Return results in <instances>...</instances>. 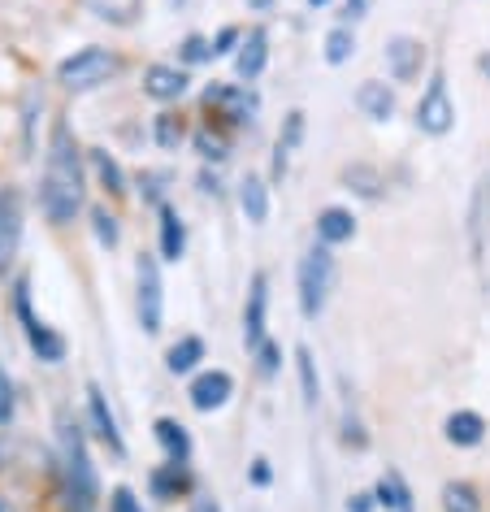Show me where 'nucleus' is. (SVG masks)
I'll return each mask as SVG.
<instances>
[{
    "instance_id": "obj_1",
    "label": "nucleus",
    "mask_w": 490,
    "mask_h": 512,
    "mask_svg": "<svg viewBox=\"0 0 490 512\" xmlns=\"http://www.w3.org/2000/svg\"><path fill=\"white\" fill-rule=\"evenodd\" d=\"M83 152L74 144V131L66 122L53 126V144L44 161V183H40V209L53 226H70L83 209Z\"/></svg>"
},
{
    "instance_id": "obj_2",
    "label": "nucleus",
    "mask_w": 490,
    "mask_h": 512,
    "mask_svg": "<svg viewBox=\"0 0 490 512\" xmlns=\"http://www.w3.org/2000/svg\"><path fill=\"white\" fill-rule=\"evenodd\" d=\"M57 430H61V491H66V508L96 512L100 486H96V465H92V456H87L83 426L70 413H61Z\"/></svg>"
},
{
    "instance_id": "obj_3",
    "label": "nucleus",
    "mask_w": 490,
    "mask_h": 512,
    "mask_svg": "<svg viewBox=\"0 0 490 512\" xmlns=\"http://www.w3.org/2000/svg\"><path fill=\"white\" fill-rule=\"evenodd\" d=\"M295 287H300V313L308 322H317L326 313V300L334 291V252L326 243H313L300 256V274H295Z\"/></svg>"
},
{
    "instance_id": "obj_4",
    "label": "nucleus",
    "mask_w": 490,
    "mask_h": 512,
    "mask_svg": "<svg viewBox=\"0 0 490 512\" xmlns=\"http://www.w3.org/2000/svg\"><path fill=\"white\" fill-rule=\"evenodd\" d=\"M122 61L109 53V48H100V44H87L79 48L74 57H66L57 66V83L66 87V92H92V87L100 83H109L113 74H118Z\"/></svg>"
},
{
    "instance_id": "obj_5",
    "label": "nucleus",
    "mask_w": 490,
    "mask_h": 512,
    "mask_svg": "<svg viewBox=\"0 0 490 512\" xmlns=\"http://www.w3.org/2000/svg\"><path fill=\"white\" fill-rule=\"evenodd\" d=\"M14 309H18L22 330H27L31 352L40 356V361H48V365H61V361H66V339H61L53 326H44L40 317H35V309H31V287H27V278H18V287H14Z\"/></svg>"
},
{
    "instance_id": "obj_6",
    "label": "nucleus",
    "mask_w": 490,
    "mask_h": 512,
    "mask_svg": "<svg viewBox=\"0 0 490 512\" xmlns=\"http://www.w3.org/2000/svg\"><path fill=\"white\" fill-rule=\"evenodd\" d=\"M451 126H456V100H451L443 74H434L430 87H425L417 100V131L443 139V135H451Z\"/></svg>"
},
{
    "instance_id": "obj_7",
    "label": "nucleus",
    "mask_w": 490,
    "mask_h": 512,
    "mask_svg": "<svg viewBox=\"0 0 490 512\" xmlns=\"http://www.w3.org/2000/svg\"><path fill=\"white\" fill-rule=\"evenodd\" d=\"M135 283H139V326L148 335L161 330V313H165V291H161V265L157 256H139L135 261Z\"/></svg>"
},
{
    "instance_id": "obj_8",
    "label": "nucleus",
    "mask_w": 490,
    "mask_h": 512,
    "mask_svg": "<svg viewBox=\"0 0 490 512\" xmlns=\"http://www.w3.org/2000/svg\"><path fill=\"white\" fill-rule=\"evenodd\" d=\"M22 226H27V209H22L18 187H0V278L9 274L14 256L22 248Z\"/></svg>"
},
{
    "instance_id": "obj_9",
    "label": "nucleus",
    "mask_w": 490,
    "mask_h": 512,
    "mask_svg": "<svg viewBox=\"0 0 490 512\" xmlns=\"http://www.w3.org/2000/svg\"><path fill=\"white\" fill-rule=\"evenodd\" d=\"M204 109L213 113V118H222L226 126H243L256 118V96L248 87H230V83H213L209 92H204Z\"/></svg>"
},
{
    "instance_id": "obj_10",
    "label": "nucleus",
    "mask_w": 490,
    "mask_h": 512,
    "mask_svg": "<svg viewBox=\"0 0 490 512\" xmlns=\"http://www.w3.org/2000/svg\"><path fill=\"white\" fill-rule=\"evenodd\" d=\"M265 317H269V274H252L248 304H243V343H248V352H256L269 339Z\"/></svg>"
},
{
    "instance_id": "obj_11",
    "label": "nucleus",
    "mask_w": 490,
    "mask_h": 512,
    "mask_svg": "<svg viewBox=\"0 0 490 512\" xmlns=\"http://www.w3.org/2000/svg\"><path fill=\"white\" fill-rule=\"evenodd\" d=\"M87 421H92L96 439L105 443L113 456H126V443H122L118 417H113V408H109V400H105V391H100L96 382H87Z\"/></svg>"
},
{
    "instance_id": "obj_12",
    "label": "nucleus",
    "mask_w": 490,
    "mask_h": 512,
    "mask_svg": "<svg viewBox=\"0 0 490 512\" xmlns=\"http://www.w3.org/2000/svg\"><path fill=\"white\" fill-rule=\"evenodd\" d=\"M425 66V44L412 40V35H391L386 40V70H391L395 83H412Z\"/></svg>"
},
{
    "instance_id": "obj_13",
    "label": "nucleus",
    "mask_w": 490,
    "mask_h": 512,
    "mask_svg": "<svg viewBox=\"0 0 490 512\" xmlns=\"http://www.w3.org/2000/svg\"><path fill=\"white\" fill-rule=\"evenodd\" d=\"M191 404L200 408V413H217L230 395H235V378L226 374V369H209V374H200L196 382H191Z\"/></svg>"
},
{
    "instance_id": "obj_14",
    "label": "nucleus",
    "mask_w": 490,
    "mask_h": 512,
    "mask_svg": "<svg viewBox=\"0 0 490 512\" xmlns=\"http://www.w3.org/2000/svg\"><path fill=\"white\" fill-rule=\"evenodd\" d=\"M265 61H269V35H265V27H252L248 35H243L239 53H235L239 79H243V83H256V79L265 74Z\"/></svg>"
},
{
    "instance_id": "obj_15",
    "label": "nucleus",
    "mask_w": 490,
    "mask_h": 512,
    "mask_svg": "<svg viewBox=\"0 0 490 512\" xmlns=\"http://www.w3.org/2000/svg\"><path fill=\"white\" fill-rule=\"evenodd\" d=\"M144 92L152 100H161V105H170V100H178L187 92V70L170 66V61H157V66L144 70Z\"/></svg>"
},
{
    "instance_id": "obj_16",
    "label": "nucleus",
    "mask_w": 490,
    "mask_h": 512,
    "mask_svg": "<svg viewBox=\"0 0 490 512\" xmlns=\"http://www.w3.org/2000/svg\"><path fill=\"white\" fill-rule=\"evenodd\" d=\"M356 109L365 113L369 122H391V118H395V92H391L386 83L369 79V83L356 87Z\"/></svg>"
},
{
    "instance_id": "obj_17",
    "label": "nucleus",
    "mask_w": 490,
    "mask_h": 512,
    "mask_svg": "<svg viewBox=\"0 0 490 512\" xmlns=\"http://www.w3.org/2000/svg\"><path fill=\"white\" fill-rule=\"evenodd\" d=\"M356 239V217L339 209V204H330V209L317 213V243H326V248H339V243H352Z\"/></svg>"
},
{
    "instance_id": "obj_18",
    "label": "nucleus",
    "mask_w": 490,
    "mask_h": 512,
    "mask_svg": "<svg viewBox=\"0 0 490 512\" xmlns=\"http://www.w3.org/2000/svg\"><path fill=\"white\" fill-rule=\"evenodd\" d=\"M443 434H447V443H456V447H477L486 439V417L473 413V408H456V413L443 421Z\"/></svg>"
},
{
    "instance_id": "obj_19",
    "label": "nucleus",
    "mask_w": 490,
    "mask_h": 512,
    "mask_svg": "<svg viewBox=\"0 0 490 512\" xmlns=\"http://www.w3.org/2000/svg\"><path fill=\"white\" fill-rule=\"evenodd\" d=\"M187 256V222L174 204H161V261H183Z\"/></svg>"
},
{
    "instance_id": "obj_20",
    "label": "nucleus",
    "mask_w": 490,
    "mask_h": 512,
    "mask_svg": "<svg viewBox=\"0 0 490 512\" xmlns=\"http://www.w3.org/2000/svg\"><path fill=\"white\" fill-rule=\"evenodd\" d=\"M373 495H378V504L386 512H412V491H408V482L399 469H386L378 478V486H373Z\"/></svg>"
},
{
    "instance_id": "obj_21",
    "label": "nucleus",
    "mask_w": 490,
    "mask_h": 512,
    "mask_svg": "<svg viewBox=\"0 0 490 512\" xmlns=\"http://www.w3.org/2000/svg\"><path fill=\"white\" fill-rule=\"evenodd\" d=\"M239 209H243V217H248L252 226H261L265 217H269V187H265V178H256V174H248L239 183Z\"/></svg>"
},
{
    "instance_id": "obj_22",
    "label": "nucleus",
    "mask_w": 490,
    "mask_h": 512,
    "mask_svg": "<svg viewBox=\"0 0 490 512\" xmlns=\"http://www.w3.org/2000/svg\"><path fill=\"white\" fill-rule=\"evenodd\" d=\"M157 443L165 447V460H178V465H187V460H191V434L178 426L174 417L157 421Z\"/></svg>"
},
{
    "instance_id": "obj_23",
    "label": "nucleus",
    "mask_w": 490,
    "mask_h": 512,
    "mask_svg": "<svg viewBox=\"0 0 490 512\" xmlns=\"http://www.w3.org/2000/svg\"><path fill=\"white\" fill-rule=\"evenodd\" d=\"M191 486V473L187 465H178V460H165L161 469H152V491H157V499H178Z\"/></svg>"
},
{
    "instance_id": "obj_24",
    "label": "nucleus",
    "mask_w": 490,
    "mask_h": 512,
    "mask_svg": "<svg viewBox=\"0 0 490 512\" xmlns=\"http://www.w3.org/2000/svg\"><path fill=\"white\" fill-rule=\"evenodd\" d=\"M200 361H204V339L200 335H183L170 352H165V369H170V374H191Z\"/></svg>"
},
{
    "instance_id": "obj_25",
    "label": "nucleus",
    "mask_w": 490,
    "mask_h": 512,
    "mask_svg": "<svg viewBox=\"0 0 490 512\" xmlns=\"http://www.w3.org/2000/svg\"><path fill=\"white\" fill-rule=\"evenodd\" d=\"M87 161H92V170H96V178H100V187H105L109 196H122V191H126V174H122V165L113 161L105 148H92V152H87Z\"/></svg>"
},
{
    "instance_id": "obj_26",
    "label": "nucleus",
    "mask_w": 490,
    "mask_h": 512,
    "mask_svg": "<svg viewBox=\"0 0 490 512\" xmlns=\"http://www.w3.org/2000/svg\"><path fill=\"white\" fill-rule=\"evenodd\" d=\"M295 374H300V391H304V404L308 408H317L321 400V378H317V361H313V352L304 348H295Z\"/></svg>"
},
{
    "instance_id": "obj_27",
    "label": "nucleus",
    "mask_w": 490,
    "mask_h": 512,
    "mask_svg": "<svg viewBox=\"0 0 490 512\" xmlns=\"http://www.w3.org/2000/svg\"><path fill=\"white\" fill-rule=\"evenodd\" d=\"M443 512H482V495L473 482H447L443 486Z\"/></svg>"
},
{
    "instance_id": "obj_28",
    "label": "nucleus",
    "mask_w": 490,
    "mask_h": 512,
    "mask_svg": "<svg viewBox=\"0 0 490 512\" xmlns=\"http://www.w3.org/2000/svg\"><path fill=\"white\" fill-rule=\"evenodd\" d=\"M343 178H347V187H356L365 200H378V196H382V191H378L382 178H378V170H373V165H347Z\"/></svg>"
},
{
    "instance_id": "obj_29",
    "label": "nucleus",
    "mask_w": 490,
    "mask_h": 512,
    "mask_svg": "<svg viewBox=\"0 0 490 512\" xmlns=\"http://www.w3.org/2000/svg\"><path fill=\"white\" fill-rule=\"evenodd\" d=\"M356 53V35H352V27H334L330 35H326V61L330 66H343L347 57Z\"/></svg>"
},
{
    "instance_id": "obj_30",
    "label": "nucleus",
    "mask_w": 490,
    "mask_h": 512,
    "mask_svg": "<svg viewBox=\"0 0 490 512\" xmlns=\"http://www.w3.org/2000/svg\"><path fill=\"white\" fill-rule=\"evenodd\" d=\"M196 148L204 161H226L230 157V139L222 131H213V126H200L196 131Z\"/></svg>"
},
{
    "instance_id": "obj_31",
    "label": "nucleus",
    "mask_w": 490,
    "mask_h": 512,
    "mask_svg": "<svg viewBox=\"0 0 490 512\" xmlns=\"http://www.w3.org/2000/svg\"><path fill=\"white\" fill-rule=\"evenodd\" d=\"M278 144L287 148V152H295L304 144V113L300 109H291L287 118H282V131H278Z\"/></svg>"
},
{
    "instance_id": "obj_32",
    "label": "nucleus",
    "mask_w": 490,
    "mask_h": 512,
    "mask_svg": "<svg viewBox=\"0 0 490 512\" xmlns=\"http://www.w3.org/2000/svg\"><path fill=\"white\" fill-rule=\"evenodd\" d=\"M157 144L161 148H178V144H183V122H178L174 113H161V118H157Z\"/></svg>"
},
{
    "instance_id": "obj_33",
    "label": "nucleus",
    "mask_w": 490,
    "mask_h": 512,
    "mask_svg": "<svg viewBox=\"0 0 490 512\" xmlns=\"http://www.w3.org/2000/svg\"><path fill=\"white\" fill-rule=\"evenodd\" d=\"M92 230H96V239L105 243V248H118V222H113V217L105 213V209H92Z\"/></svg>"
},
{
    "instance_id": "obj_34",
    "label": "nucleus",
    "mask_w": 490,
    "mask_h": 512,
    "mask_svg": "<svg viewBox=\"0 0 490 512\" xmlns=\"http://www.w3.org/2000/svg\"><path fill=\"white\" fill-rule=\"evenodd\" d=\"M209 57H213V44L204 40V35H187V40H183V61H187V66H204Z\"/></svg>"
},
{
    "instance_id": "obj_35",
    "label": "nucleus",
    "mask_w": 490,
    "mask_h": 512,
    "mask_svg": "<svg viewBox=\"0 0 490 512\" xmlns=\"http://www.w3.org/2000/svg\"><path fill=\"white\" fill-rule=\"evenodd\" d=\"M256 365H261V374L265 378H274L278 369H282V352H278V343H261V348H256Z\"/></svg>"
},
{
    "instance_id": "obj_36",
    "label": "nucleus",
    "mask_w": 490,
    "mask_h": 512,
    "mask_svg": "<svg viewBox=\"0 0 490 512\" xmlns=\"http://www.w3.org/2000/svg\"><path fill=\"white\" fill-rule=\"evenodd\" d=\"M239 44H243V31H239V27L217 31V40H213V57H230V53H239Z\"/></svg>"
},
{
    "instance_id": "obj_37",
    "label": "nucleus",
    "mask_w": 490,
    "mask_h": 512,
    "mask_svg": "<svg viewBox=\"0 0 490 512\" xmlns=\"http://www.w3.org/2000/svg\"><path fill=\"white\" fill-rule=\"evenodd\" d=\"M165 183H170V174H144L139 178V187H144V200H152V204H165Z\"/></svg>"
},
{
    "instance_id": "obj_38",
    "label": "nucleus",
    "mask_w": 490,
    "mask_h": 512,
    "mask_svg": "<svg viewBox=\"0 0 490 512\" xmlns=\"http://www.w3.org/2000/svg\"><path fill=\"white\" fill-rule=\"evenodd\" d=\"M109 512H144V504L135 499L131 486H118V491L109 495Z\"/></svg>"
},
{
    "instance_id": "obj_39",
    "label": "nucleus",
    "mask_w": 490,
    "mask_h": 512,
    "mask_svg": "<svg viewBox=\"0 0 490 512\" xmlns=\"http://www.w3.org/2000/svg\"><path fill=\"white\" fill-rule=\"evenodd\" d=\"M9 421H14V382L0 369V426H9Z\"/></svg>"
},
{
    "instance_id": "obj_40",
    "label": "nucleus",
    "mask_w": 490,
    "mask_h": 512,
    "mask_svg": "<svg viewBox=\"0 0 490 512\" xmlns=\"http://www.w3.org/2000/svg\"><path fill=\"white\" fill-rule=\"evenodd\" d=\"M252 482H256V486H269V482H274V469H269V460H265V456H256V460H252Z\"/></svg>"
},
{
    "instance_id": "obj_41",
    "label": "nucleus",
    "mask_w": 490,
    "mask_h": 512,
    "mask_svg": "<svg viewBox=\"0 0 490 512\" xmlns=\"http://www.w3.org/2000/svg\"><path fill=\"white\" fill-rule=\"evenodd\" d=\"M373 508H378V495H369V491H360V495L347 499V512H373Z\"/></svg>"
},
{
    "instance_id": "obj_42",
    "label": "nucleus",
    "mask_w": 490,
    "mask_h": 512,
    "mask_svg": "<svg viewBox=\"0 0 490 512\" xmlns=\"http://www.w3.org/2000/svg\"><path fill=\"white\" fill-rule=\"evenodd\" d=\"M343 439L352 443V447H365V443H369V434L360 430V421H356V417H347V434H343Z\"/></svg>"
},
{
    "instance_id": "obj_43",
    "label": "nucleus",
    "mask_w": 490,
    "mask_h": 512,
    "mask_svg": "<svg viewBox=\"0 0 490 512\" xmlns=\"http://www.w3.org/2000/svg\"><path fill=\"white\" fill-rule=\"evenodd\" d=\"M347 14H352V18H365V14H369V0H347Z\"/></svg>"
},
{
    "instance_id": "obj_44",
    "label": "nucleus",
    "mask_w": 490,
    "mask_h": 512,
    "mask_svg": "<svg viewBox=\"0 0 490 512\" xmlns=\"http://www.w3.org/2000/svg\"><path fill=\"white\" fill-rule=\"evenodd\" d=\"M187 512H222V508H217V499H196Z\"/></svg>"
},
{
    "instance_id": "obj_45",
    "label": "nucleus",
    "mask_w": 490,
    "mask_h": 512,
    "mask_svg": "<svg viewBox=\"0 0 490 512\" xmlns=\"http://www.w3.org/2000/svg\"><path fill=\"white\" fill-rule=\"evenodd\" d=\"M477 70H482L486 79H490V53H482V57H477Z\"/></svg>"
},
{
    "instance_id": "obj_46",
    "label": "nucleus",
    "mask_w": 490,
    "mask_h": 512,
    "mask_svg": "<svg viewBox=\"0 0 490 512\" xmlns=\"http://www.w3.org/2000/svg\"><path fill=\"white\" fill-rule=\"evenodd\" d=\"M308 5H313V9H321V5H330V0H308Z\"/></svg>"
}]
</instances>
